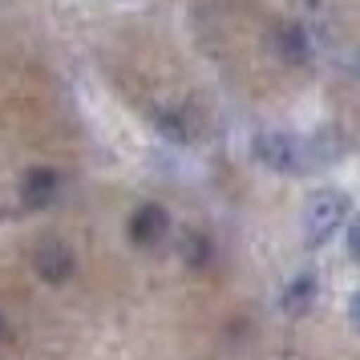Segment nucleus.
Listing matches in <instances>:
<instances>
[{
  "mask_svg": "<svg viewBox=\"0 0 360 360\" xmlns=\"http://www.w3.org/2000/svg\"><path fill=\"white\" fill-rule=\"evenodd\" d=\"M348 255L360 263V219H352V227H348Z\"/></svg>",
  "mask_w": 360,
  "mask_h": 360,
  "instance_id": "6e6552de",
  "label": "nucleus"
},
{
  "mask_svg": "<svg viewBox=\"0 0 360 360\" xmlns=\"http://www.w3.org/2000/svg\"><path fill=\"white\" fill-rule=\"evenodd\" d=\"M0 336H4V320H0Z\"/></svg>",
  "mask_w": 360,
  "mask_h": 360,
  "instance_id": "9d476101",
  "label": "nucleus"
},
{
  "mask_svg": "<svg viewBox=\"0 0 360 360\" xmlns=\"http://www.w3.org/2000/svg\"><path fill=\"white\" fill-rule=\"evenodd\" d=\"M311 300H316V276L304 271V276H295L288 283V295H283V311L288 316H304L311 308Z\"/></svg>",
  "mask_w": 360,
  "mask_h": 360,
  "instance_id": "39448f33",
  "label": "nucleus"
},
{
  "mask_svg": "<svg viewBox=\"0 0 360 360\" xmlns=\"http://www.w3.org/2000/svg\"><path fill=\"white\" fill-rule=\"evenodd\" d=\"M53 191H57V174H53V170H37V174H29V182H25V202H29V207L49 202Z\"/></svg>",
  "mask_w": 360,
  "mask_h": 360,
  "instance_id": "423d86ee",
  "label": "nucleus"
},
{
  "mask_svg": "<svg viewBox=\"0 0 360 360\" xmlns=\"http://www.w3.org/2000/svg\"><path fill=\"white\" fill-rule=\"evenodd\" d=\"M255 158H259L263 166H271V170H279V174H295V170H304V146L295 142L292 134L283 130H267V134H255Z\"/></svg>",
  "mask_w": 360,
  "mask_h": 360,
  "instance_id": "f257e3e1",
  "label": "nucleus"
},
{
  "mask_svg": "<svg viewBox=\"0 0 360 360\" xmlns=\"http://www.w3.org/2000/svg\"><path fill=\"white\" fill-rule=\"evenodd\" d=\"M166 211L162 207H138L130 219V235H134V243H158L166 235Z\"/></svg>",
  "mask_w": 360,
  "mask_h": 360,
  "instance_id": "20e7f679",
  "label": "nucleus"
},
{
  "mask_svg": "<svg viewBox=\"0 0 360 360\" xmlns=\"http://www.w3.org/2000/svg\"><path fill=\"white\" fill-rule=\"evenodd\" d=\"M348 219V195L344 191H320L308 202V247H320Z\"/></svg>",
  "mask_w": 360,
  "mask_h": 360,
  "instance_id": "f03ea898",
  "label": "nucleus"
},
{
  "mask_svg": "<svg viewBox=\"0 0 360 360\" xmlns=\"http://www.w3.org/2000/svg\"><path fill=\"white\" fill-rule=\"evenodd\" d=\"M348 320H352V328L360 332V292H352V300H348Z\"/></svg>",
  "mask_w": 360,
  "mask_h": 360,
  "instance_id": "1a4fd4ad",
  "label": "nucleus"
},
{
  "mask_svg": "<svg viewBox=\"0 0 360 360\" xmlns=\"http://www.w3.org/2000/svg\"><path fill=\"white\" fill-rule=\"evenodd\" d=\"M33 267L41 279H49V283H65L73 276V251H69L61 239H41L33 251Z\"/></svg>",
  "mask_w": 360,
  "mask_h": 360,
  "instance_id": "7ed1b4c3",
  "label": "nucleus"
},
{
  "mask_svg": "<svg viewBox=\"0 0 360 360\" xmlns=\"http://www.w3.org/2000/svg\"><path fill=\"white\" fill-rule=\"evenodd\" d=\"M276 45L283 49V57L288 61H308V37H304V29H295V25H283L276 37Z\"/></svg>",
  "mask_w": 360,
  "mask_h": 360,
  "instance_id": "0eeeda50",
  "label": "nucleus"
}]
</instances>
